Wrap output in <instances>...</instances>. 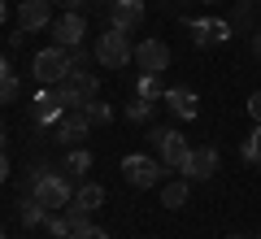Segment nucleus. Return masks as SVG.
<instances>
[{"instance_id": "obj_1", "label": "nucleus", "mask_w": 261, "mask_h": 239, "mask_svg": "<svg viewBox=\"0 0 261 239\" xmlns=\"http://www.w3.org/2000/svg\"><path fill=\"white\" fill-rule=\"evenodd\" d=\"M27 192L35 196L39 204H44L48 213H57V209H65V204L74 200V183L61 174V170H48V166H35L27 174Z\"/></svg>"}, {"instance_id": "obj_2", "label": "nucleus", "mask_w": 261, "mask_h": 239, "mask_svg": "<svg viewBox=\"0 0 261 239\" xmlns=\"http://www.w3.org/2000/svg\"><path fill=\"white\" fill-rule=\"evenodd\" d=\"M70 70H79V65H74V57H70V48H61V44L39 48L35 61H31V74H35V83H39V87H57Z\"/></svg>"}, {"instance_id": "obj_3", "label": "nucleus", "mask_w": 261, "mask_h": 239, "mask_svg": "<svg viewBox=\"0 0 261 239\" xmlns=\"http://www.w3.org/2000/svg\"><path fill=\"white\" fill-rule=\"evenodd\" d=\"M57 96H61L65 109H79V104H92L96 96H100V78H96L92 70H70L57 83Z\"/></svg>"}, {"instance_id": "obj_4", "label": "nucleus", "mask_w": 261, "mask_h": 239, "mask_svg": "<svg viewBox=\"0 0 261 239\" xmlns=\"http://www.w3.org/2000/svg\"><path fill=\"white\" fill-rule=\"evenodd\" d=\"M96 61L105 65V70H122L126 61H135V48H130V35L118 26H109L100 39H96Z\"/></svg>"}, {"instance_id": "obj_5", "label": "nucleus", "mask_w": 261, "mask_h": 239, "mask_svg": "<svg viewBox=\"0 0 261 239\" xmlns=\"http://www.w3.org/2000/svg\"><path fill=\"white\" fill-rule=\"evenodd\" d=\"M92 126H96V122H92V109L79 104V109H65L61 118L48 126V135H53V144H74V139H83Z\"/></svg>"}, {"instance_id": "obj_6", "label": "nucleus", "mask_w": 261, "mask_h": 239, "mask_svg": "<svg viewBox=\"0 0 261 239\" xmlns=\"http://www.w3.org/2000/svg\"><path fill=\"white\" fill-rule=\"evenodd\" d=\"M152 144H157L161 166H170V170H178V166L187 161V152H192V144H187L178 130H170V126H157V130H152Z\"/></svg>"}, {"instance_id": "obj_7", "label": "nucleus", "mask_w": 261, "mask_h": 239, "mask_svg": "<svg viewBox=\"0 0 261 239\" xmlns=\"http://www.w3.org/2000/svg\"><path fill=\"white\" fill-rule=\"evenodd\" d=\"M178 170H183V178H187V183H205V178H214V174H218V148L196 144Z\"/></svg>"}, {"instance_id": "obj_8", "label": "nucleus", "mask_w": 261, "mask_h": 239, "mask_svg": "<svg viewBox=\"0 0 261 239\" xmlns=\"http://www.w3.org/2000/svg\"><path fill=\"white\" fill-rule=\"evenodd\" d=\"M161 161H152V156H144V152H130L126 161H122V174H126V183L130 187H157L161 183Z\"/></svg>"}, {"instance_id": "obj_9", "label": "nucleus", "mask_w": 261, "mask_h": 239, "mask_svg": "<svg viewBox=\"0 0 261 239\" xmlns=\"http://www.w3.org/2000/svg\"><path fill=\"white\" fill-rule=\"evenodd\" d=\"M135 65H140L144 74H166L170 70V48L161 44V39L144 35L140 44H135Z\"/></svg>"}, {"instance_id": "obj_10", "label": "nucleus", "mask_w": 261, "mask_h": 239, "mask_svg": "<svg viewBox=\"0 0 261 239\" xmlns=\"http://www.w3.org/2000/svg\"><path fill=\"white\" fill-rule=\"evenodd\" d=\"M53 44L61 48H83V35H87V22L83 13H61V18H53Z\"/></svg>"}, {"instance_id": "obj_11", "label": "nucleus", "mask_w": 261, "mask_h": 239, "mask_svg": "<svg viewBox=\"0 0 261 239\" xmlns=\"http://www.w3.org/2000/svg\"><path fill=\"white\" fill-rule=\"evenodd\" d=\"M18 26L27 31H44V26H53V0H22L18 5Z\"/></svg>"}, {"instance_id": "obj_12", "label": "nucleus", "mask_w": 261, "mask_h": 239, "mask_svg": "<svg viewBox=\"0 0 261 239\" xmlns=\"http://www.w3.org/2000/svg\"><path fill=\"white\" fill-rule=\"evenodd\" d=\"M231 18H200V22H192V39H196V48H209V44H222V39H231Z\"/></svg>"}, {"instance_id": "obj_13", "label": "nucleus", "mask_w": 261, "mask_h": 239, "mask_svg": "<svg viewBox=\"0 0 261 239\" xmlns=\"http://www.w3.org/2000/svg\"><path fill=\"white\" fill-rule=\"evenodd\" d=\"M140 22H144V0H113L109 5V26H118V31H140Z\"/></svg>"}, {"instance_id": "obj_14", "label": "nucleus", "mask_w": 261, "mask_h": 239, "mask_svg": "<svg viewBox=\"0 0 261 239\" xmlns=\"http://www.w3.org/2000/svg\"><path fill=\"white\" fill-rule=\"evenodd\" d=\"M65 113V104H61V96H57V87H39V96H35V104H31V118L39 122V126H53L57 118Z\"/></svg>"}, {"instance_id": "obj_15", "label": "nucleus", "mask_w": 261, "mask_h": 239, "mask_svg": "<svg viewBox=\"0 0 261 239\" xmlns=\"http://www.w3.org/2000/svg\"><path fill=\"white\" fill-rule=\"evenodd\" d=\"M166 104H170V113H174V118H183V122H192L196 113H200L192 87H166Z\"/></svg>"}, {"instance_id": "obj_16", "label": "nucleus", "mask_w": 261, "mask_h": 239, "mask_svg": "<svg viewBox=\"0 0 261 239\" xmlns=\"http://www.w3.org/2000/svg\"><path fill=\"white\" fill-rule=\"evenodd\" d=\"M18 218H22V226H48V209L35 200V196H22V204H18Z\"/></svg>"}, {"instance_id": "obj_17", "label": "nucleus", "mask_w": 261, "mask_h": 239, "mask_svg": "<svg viewBox=\"0 0 261 239\" xmlns=\"http://www.w3.org/2000/svg\"><path fill=\"white\" fill-rule=\"evenodd\" d=\"M187 196H192L187 178H174V183H166V187H161V204H166V209H183V204H187Z\"/></svg>"}, {"instance_id": "obj_18", "label": "nucleus", "mask_w": 261, "mask_h": 239, "mask_svg": "<svg viewBox=\"0 0 261 239\" xmlns=\"http://www.w3.org/2000/svg\"><path fill=\"white\" fill-rule=\"evenodd\" d=\"M74 204H79V209H87V213H96V209L105 204V187H100V183H83V187L74 192Z\"/></svg>"}, {"instance_id": "obj_19", "label": "nucleus", "mask_w": 261, "mask_h": 239, "mask_svg": "<svg viewBox=\"0 0 261 239\" xmlns=\"http://www.w3.org/2000/svg\"><path fill=\"white\" fill-rule=\"evenodd\" d=\"M135 96H144V100H157V96H166V87H161V74H140Z\"/></svg>"}, {"instance_id": "obj_20", "label": "nucleus", "mask_w": 261, "mask_h": 239, "mask_svg": "<svg viewBox=\"0 0 261 239\" xmlns=\"http://www.w3.org/2000/svg\"><path fill=\"white\" fill-rule=\"evenodd\" d=\"M92 170V152L87 148H70V156H65V174H87Z\"/></svg>"}, {"instance_id": "obj_21", "label": "nucleus", "mask_w": 261, "mask_h": 239, "mask_svg": "<svg viewBox=\"0 0 261 239\" xmlns=\"http://www.w3.org/2000/svg\"><path fill=\"white\" fill-rule=\"evenodd\" d=\"M240 156H244V161H252V166H261V126H252V135L240 144Z\"/></svg>"}, {"instance_id": "obj_22", "label": "nucleus", "mask_w": 261, "mask_h": 239, "mask_svg": "<svg viewBox=\"0 0 261 239\" xmlns=\"http://www.w3.org/2000/svg\"><path fill=\"white\" fill-rule=\"evenodd\" d=\"M18 96H22V83H18V74H13V70H5V74H0V104L18 100Z\"/></svg>"}, {"instance_id": "obj_23", "label": "nucleus", "mask_w": 261, "mask_h": 239, "mask_svg": "<svg viewBox=\"0 0 261 239\" xmlns=\"http://www.w3.org/2000/svg\"><path fill=\"white\" fill-rule=\"evenodd\" d=\"M70 230H74V222L65 218V209L61 213H48V235H53V239H70Z\"/></svg>"}, {"instance_id": "obj_24", "label": "nucleus", "mask_w": 261, "mask_h": 239, "mask_svg": "<svg viewBox=\"0 0 261 239\" xmlns=\"http://www.w3.org/2000/svg\"><path fill=\"white\" fill-rule=\"evenodd\" d=\"M252 13H261V5H257V0H240V5H235V13H231V26H248V22H252Z\"/></svg>"}, {"instance_id": "obj_25", "label": "nucleus", "mask_w": 261, "mask_h": 239, "mask_svg": "<svg viewBox=\"0 0 261 239\" xmlns=\"http://www.w3.org/2000/svg\"><path fill=\"white\" fill-rule=\"evenodd\" d=\"M126 118H130V122H148V118H152V100H144V96H135V100L126 104Z\"/></svg>"}, {"instance_id": "obj_26", "label": "nucleus", "mask_w": 261, "mask_h": 239, "mask_svg": "<svg viewBox=\"0 0 261 239\" xmlns=\"http://www.w3.org/2000/svg\"><path fill=\"white\" fill-rule=\"evenodd\" d=\"M70 239H109V235H105L100 226H92V222H83V226H74V230H70Z\"/></svg>"}, {"instance_id": "obj_27", "label": "nucleus", "mask_w": 261, "mask_h": 239, "mask_svg": "<svg viewBox=\"0 0 261 239\" xmlns=\"http://www.w3.org/2000/svg\"><path fill=\"white\" fill-rule=\"evenodd\" d=\"M87 109H92V122H96V126H105V122L113 118V109H109V104H100V100H92Z\"/></svg>"}, {"instance_id": "obj_28", "label": "nucleus", "mask_w": 261, "mask_h": 239, "mask_svg": "<svg viewBox=\"0 0 261 239\" xmlns=\"http://www.w3.org/2000/svg\"><path fill=\"white\" fill-rule=\"evenodd\" d=\"M248 118H252V126H261V87L248 96Z\"/></svg>"}, {"instance_id": "obj_29", "label": "nucleus", "mask_w": 261, "mask_h": 239, "mask_svg": "<svg viewBox=\"0 0 261 239\" xmlns=\"http://www.w3.org/2000/svg\"><path fill=\"white\" fill-rule=\"evenodd\" d=\"M53 5H61L65 13H79V9H83V5H87V0H53Z\"/></svg>"}, {"instance_id": "obj_30", "label": "nucleus", "mask_w": 261, "mask_h": 239, "mask_svg": "<svg viewBox=\"0 0 261 239\" xmlns=\"http://www.w3.org/2000/svg\"><path fill=\"white\" fill-rule=\"evenodd\" d=\"M9 178V156H5V148H0V183Z\"/></svg>"}, {"instance_id": "obj_31", "label": "nucleus", "mask_w": 261, "mask_h": 239, "mask_svg": "<svg viewBox=\"0 0 261 239\" xmlns=\"http://www.w3.org/2000/svg\"><path fill=\"white\" fill-rule=\"evenodd\" d=\"M248 39H252V57H261V26H257V31H252V35H248Z\"/></svg>"}, {"instance_id": "obj_32", "label": "nucleus", "mask_w": 261, "mask_h": 239, "mask_svg": "<svg viewBox=\"0 0 261 239\" xmlns=\"http://www.w3.org/2000/svg\"><path fill=\"white\" fill-rule=\"evenodd\" d=\"M5 18H9V5H5V0H0V22H5Z\"/></svg>"}, {"instance_id": "obj_33", "label": "nucleus", "mask_w": 261, "mask_h": 239, "mask_svg": "<svg viewBox=\"0 0 261 239\" xmlns=\"http://www.w3.org/2000/svg\"><path fill=\"white\" fill-rule=\"evenodd\" d=\"M5 70H9V65H5V57H0V74H5Z\"/></svg>"}, {"instance_id": "obj_34", "label": "nucleus", "mask_w": 261, "mask_h": 239, "mask_svg": "<svg viewBox=\"0 0 261 239\" xmlns=\"http://www.w3.org/2000/svg\"><path fill=\"white\" fill-rule=\"evenodd\" d=\"M226 239H244V235H226Z\"/></svg>"}, {"instance_id": "obj_35", "label": "nucleus", "mask_w": 261, "mask_h": 239, "mask_svg": "<svg viewBox=\"0 0 261 239\" xmlns=\"http://www.w3.org/2000/svg\"><path fill=\"white\" fill-rule=\"evenodd\" d=\"M0 139H5V126H0Z\"/></svg>"}, {"instance_id": "obj_36", "label": "nucleus", "mask_w": 261, "mask_h": 239, "mask_svg": "<svg viewBox=\"0 0 261 239\" xmlns=\"http://www.w3.org/2000/svg\"><path fill=\"white\" fill-rule=\"evenodd\" d=\"M0 239H5V230H0Z\"/></svg>"}, {"instance_id": "obj_37", "label": "nucleus", "mask_w": 261, "mask_h": 239, "mask_svg": "<svg viewBox=\"0 0 261 239\" xmlns=\"http://www.w3.org/2000/svg\"><path fill=\"white\" fill-rule=\"evenodd\" d=\"M257 5H261V0H257Z\"/></svg>"}, {"instance_id": "obj_38", "label": "nucleus", "mask_w": 261, "mask_h": 239, "mask_svg": "<svg viewBox=\"0 0 261 239\" xmlns=\"http://www.w3.org/2000/svg\"><path fill=\"white\" fill-rule=\"evenodd\" d=\"M257 239H261V235H257Z\"/></svg>"}]
</instances>
